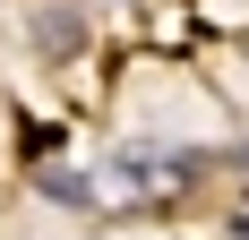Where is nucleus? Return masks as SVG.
<instances>
[{
  "label": "nucleus",
  "mask_w": 249,
  "mask_h": 240,
  "mask_svg": "<svg viewBox=\"0 0 249 240\" xmlns=\"http://www.w3.org/2000/svg\"><path fill=\"white\" fill-rule=\"evenodd\" d=\"M35 189H43V197H60V206H95V180H77V171H60V163H43V171H35Z\"/></svg>",
  "instance_id": "f257e3e1"
},
{
  "label": "nucleus",
  "mask_w": 249,
  "mask_h": 240,
  "mask_svg": "<svg viewBox=\"0 0 249 240\" xmlns=\"http://www.w3.org/2000/svg\"><path fill=\"white\" fill-rule=\"evenodd\" d=\"M35 43H52V51H77V17H69V9H43V17H35Z\"/></svg>",
  "instance_id": "f03ea898"
},
{
  "label": "nucleus",
  "mask_w": 249,
  "mask_h": 240,
  "mask_svg": "<svg viewBox=\"0 0 249 240\" xmlns=\"http://www.w3.org/2000/svg\"><path fill=\"white\" fill-rule=\"evenodd\" d=\"M232 232H249V215H241V223H232Z\"/></svg>",
  "instance_id": "7ed1b4c3"
},
{
  "label": "nucleus",
  "mask_w": 249,
  "mask_h": 240,
  "mask_svg": "<svg viewBox=\"0 0 249 240\" xmlns=\"http://www.w3.org/2000/svg\"><path fill=\"white\" fill-rule=\"evenodd\" d=\"M241 163H249V146H241Z\"/></svg>",
  "instance_id": "20e7f679"
}]
</instances>
